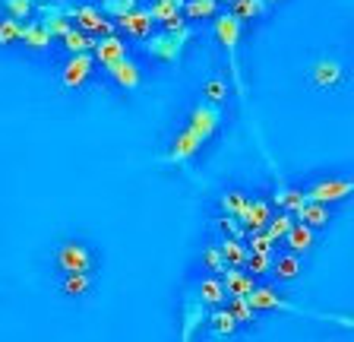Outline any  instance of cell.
I'll list each match as a JSON object with an SVG mask.
<instances>
[{
    "label": "cell",
    "mask_w": 354,
    "mask_h": 342,
    "mask_svg": "<svg viewBox=\"0 0 354 342\" xmlns=\"http://www.w3.org/2000/svg\"><path fill=\"white\" fill-rule=\"evenodd\" d=\"M64 13L70 16V23H76V29L88 32V35H111L114 32V23L102 13L98 7H88V3H80V7H64Z\"/></svg>",
    "instance_id": "obj_1"
},
{
    "label": "cell",
    "mask_w": 354,
    "mask_h": 342,
    "mask_svg": "<svg viewBox=\"0 0 354 342\" xmlns=\"http://www.w3.org/2000/svg\"><path fill=\"white\" fill-rule=\"evenodd\" d=\"M187 38H190V29H180V32H162V35H155L152 42L146 45V51L152 54L155 60H162V64H174L177 57H180V51H184Z\"/></svg>",
    "instance_id": "obj_2"
},
{
    "label": "cell",
    "mask_w": 354,
    "mask_h": 342,
    "mask_svg": "<svg viewBox=\"0 0 354 342\" xmlns=\"http://www.w3.org/2000/svg\"><path fill=\"white\" fill-rule=\"evenodd\" d=\"M57 267L64 269V273H92L95 257H92V251H88L82 241H66L57 251Z\"/></svg>",
    "instance_id": "obj_3"
},
{
    "label": "cell",
    "mask_w": 354,
    "mask_h": 342,
    "mask_svg": "<svg viewBox=\"0 0 354 342\" xmlns=\"http://www.w3.org/2000/svg\"><path fill=\"white\" fill-rule=\"evenodd\" d=\"M92 70H95L92 51L70 54V60H66V67H64V76H60V80H64V89H80V86H86Z\"/></svg>",
    "instance_id": "obj_4"
},
{
    "label": "cell",
    "mask_w": 354,
    "mask_h": 342,
    "mask_svg": "<svg viewBox=\"0 0 354 342\" xmlns=\"http://www.w3.org/2000/svg\"><path fill=\"white\" fill-rule=\"evenodd\" d=\"M351 190H354V184L351 181H345V178H332V181H319V184H313L307 190V200H317V203H342V200H348L351 197Z\"/></svg>",
    "instance_id": "obj_5"
},
{
    "label": "cell",
    "mask_w": 354,
    "mask_h": 342,
    "mask_svg": "<svg viewBox=\"0 0 354 342\" xmlns=\"http://www.w3.org/2000/svg\"><path fill=\"white\" fill-rule=\"evenodd\" d=\"M104 67H108V76L118 82L120 89H127V92L140 89L142 73H140V67H136L130 57H118V60H111V64H104Z\"/></svg>",
    "instance_id": "obj_6"
},
{
    "label": "cell",
    "mask_w": 354,
    "mask_h": 342,
    "mask_svg": "<svg viewBox=\"0 0 354 342\" xmlns=\"http://www.w3.org/2000/svg\"><path fill=\"white\" fill-rule=\"evenodd\" d=\"M218 118H221V114L215 111L212 105H199V108H193V114H190V127H187V130H190V134H196L199 140L206 143L209 136H212L215 130H218Z\"/></svg>",
    "instance_id": "obj_7"
},
{
    "label": "cell",
    "mask_w": 354,
    "mask_h": 342,
    "mask_svg": "<svg viewBox=\"0 0 354 342\" xmlns=\"http://www.w3.org/2000/svg\"><path fill=\"white\" fill-rule=\"evenodd\" d=\"M247 301H250L253 311H295V307L288 305L275 289H269V285H253V291L247 295Z\"/></svg>",
    "instance_id": "obj_8"
},
{
    "label": "cell",
    "mask_w": 354,
    "mask_h": 342,
    "mask_svg": "<svg viewBox=\"0 0 354 342\" xmlns=\"http://www.w3.org/2000/svg\"><path fill=\"white\" fill-rule=\"evenodd\" d=\"M118 26L127 32V35H133V38H149V35H152V26H155V19H152V16H149V10L133 7L130 13L118 16Z\"/></svg>",
    "instance_id": "obj_9"
},
{
    "label": "cell",
    "mask_w": 354,
    "mask_h": 342,
    "mask_svg": "<svg viewBox=\"0 0 354 342\" xmlns=\"http://www.w3.org/2000/svg\"><path fill=\"white\" fill-rule=\"evenodd\" d=\"M199 149H203V140H199L196 134H190V130H184V134H177L174 143H171L168 149V162L174 165H187L193 156H196Z\"/></svg>",
    "instance_id": "obj_10"
},
{
    "label": "cell",
    "mask_w": 354,
    "mask_h": 342,
    "mask_svg": "<svg viewBox=\"0 0 354 342\" xmlns=\"http://www.w3.org/2000/svg\"><path fill=\"white\" fill-rule=\"evenodd\" d=\"M92 57L98 60V64H111V60L118 57H127V42L120 35H102V42H95L92 45Z\"/></svg>",
    "instance_id": "obj_11"
},
{
    "label": "cell",
    "mask_w": 354,
    "mask_h": 342,
    "mask_svg": "<svg viewBox=\"0 0 354 342\" xmlns=\"http://www.w3.org/2000/svg\"><path fill=\"white\" fill-rule=\"evenodd\" d=\"M221 285H225V291H228V295H250L253 291V276L250 273H243L241 267H225L221 269Z\"/></svg>",
    "instance_id": "obj_12"
},
{
    "label": "cell",
    "mask_w": 354,
    "mask_h": 342,
    "mask_svg": "<svg viewBox=\"0 0 354 342\" xmlns=\"http://www.w3.org/2000/svg\"><path fill=\"white\" fill-rule=\"evenodd\" d=\"M241 19H234L231 13H221V16H215V35H218V42L228 51H234L237 45H241Z\"/></svg>",
    "instance_id": "obj_13"
},
{
    "label": "cell",
    "mask_w": 354,
    "mask_h": 342,
    "mask_svg": "<svg viewBox=\"0 0 354 342\" xmlns=\"http://www.w3.org/2000/svg\"><path fill=\"white\" fill-rule=\"evenodd\" d=\"M19 42H26V48H32V51H44V48L54 42L51 29L41 23V19H32V23H22V38Z\"/></svg>",
    "instance_id": "obj_14"
},
{
    "label": "cell",
    "mask_w": 354,
    "mask_h": 342,
    "mask_svg": "<svg viewBox=\"0 0 354 342\" xmlns=\"http://www.w3.org/2000/svg\"><path fill=\"white\" fill-rule=\"evenodd\" d=\"M225 298H228V291L221 285V276H206V279L199 282L196 301L203 307H218V305H225Z\"/></svg>",
    "instance_id": "obj_15"
},
{
    "label": "cell",
    "mask_w": 354,
    "mask_h": 342,
    "mask_svg": "<svg viewBox=\"0 0 354 342\" xmlns=\"http://www.w3.org/2000/svg\"><path fill=\"white\" fill-rule=\"evenodd\" d=\"M301 257H297L295 251L291 253H281V257H272V267H269V273L279 279V282H295L297 276H301Z\"/></svg>",
    "instance_id": "obj_16"
},
{
    "label": "cell",
    "mask_w": 354,
    "mask_h": 342,
    "mask_svg": "<svg viewBox=\"0 0 354 342\" xmlns=\"http://www.w3.org/2000/svg\"><path fill=\"white\" fill-rule=\"evenodd\" d=\"M269 216H272V206H269V203L266 200H250V206L243 209V216L237 219V222H241L247 231H259V228H266Z\"/></svg>",
    "instance_id": "obj_17"
},
{
    "label": "cell",
    "mask_w": 354,
    "mask_h": 342,
    "mask_svg": "<svg viewBox=\"0 0 354 342\" xmlns=\"http://www.w3.org/2000/svg\"><path fill=\"white\" fill-rule=\"evenodd\" d=\"M295 219H301L304 225H310V228H323V225H329V206L326 203H317V200H307L301 209L295 213Z\"/></svg>",
    "instance_id": "obj_18"
},
{
    "label": "cell",
    "mask_w": 354,
    "mask_h": 342,
    "mask_svg": "<svg viewBox=\"0 0 354 342\" xmlns=\"http://www.w3.org/2000/svg\"><path fill=\"white\" fill-rule=\"evenodd\" d=\"M288 244V251H295V253H304L313 247V228L304 222H291V228L285 231V238H281Z\"/></svg>",
    "instance_id": "obj_19"
},
{
    "label": "cell",
    "mask_w": 354,
    "mask_h": 342,
    "mask_svg": "<svg viewBox=\"0 0 354 342\" xmlns=\"http://www.w3.org/2000/svg\"><path fill=\"white\" fill-rule=\"evenodd\" d=\"M266 10H269V3H266V0H231L228 13L234 16V19H241V23H250V19L266 16Z\"/></svg>",
    "instance_id": "obj_20"
},
{
    "label": "cell",
    "mask_w": 354,
    "mask_h": 342,
    "mask_svg": "<svg viewBox=\"0 0 354 342\" xmlns=\"http://www.w3.org/2000/svg\"><path fill=\"white\" fill-rule=\"evenodd\" d=\"M221 251V260H225V267H243V260H247V244H243V238H225L218 244Z\"/></svg>",
    "instance_id": "obj_21"
},
{
    "label": "cell",
    "mask_w": 354,
    "mask_h": 342,
    "mask_svg": "<svg viewBox=\"0 0 354 342\" xmlns=\"http://www.w3.org/2000/svg\"><path fill=\"white\" fill-rule=\"evenodd\" d=\"M60 42H64V48L70 54H82V51H92V45H95V35H88V32H82V29H70L60 35Z\"/></svg>",
    "instance_id": "obj_22"
},
{
    "label": "cell",
    "mask_w": 354,
    "mask_h": 342,
    "mask_svg": "<svg viewBox=\"0 0 354 342\" xmlns=\"http://www.w3.org/2000/svg\"><path fill=\"white\" fill-rule=\"evenodd\" d=\"M313 82H317V86H323V89L339 86V82H342V67L335 64V60H319L317 67H313Z\"/></svg>",
    "instance_id": "obj_23"
},
{
    "label": "cell",
    "mask_w": 354,
    "mask_h": 342,
    "mask_svg": "<svg viewBox=\"0 0 354 342\" xmlns=\"http://www.w3.org/2000/svg\"><path fill=\"white\" fill-rule=\"evenodd\" d=\"M180 13H184V19H212V16H218V0H187Z\"/></svg>",
    "instance_id": "obj_24"
},
{
    "label": "cell",
    "mask_w": 354,
    "mask_h": 342,
    "mask_svg": "<svg viewBox=\"0 0 354 342\" xmlns=\"http://www.w3.org/2000/svg\"><path fill=\"white\" fill-rule=\"evenodd\" d=\"M209 327H212V333H215V336H231L237 327H241V323H237V320L231 317L228 307H221V305H218L212 314H209Z\"/></svg>",
    "instance_id": "obj_25"
},
{
    "label": "cell",
    "mask_w": 354,
    "mask_h": 342,
    "mask_svg": "<svg viewBox=\"0 0 354 342\" xmlns=\"http://www.w3.org/2000/svg\"><path fill=\"white\" fill-rule=\"evenodd\" d=\"M275 203H279L285 213H291V216H295L297 209L307 203V194H304V190H297V187H279V190H275Z\"/></svg>",
    "instance_id": "obj_26"
},
{
    "label": "cell",
    "mask_w": 354,
    "mask_h": 342,
    "mask_svg": "<svg viewBox=\"0 0 354 342\" xmlns=\"http://www.w3.org/2000/svg\"><path fill=\"white\" fill-rule=\"evenodd\" d=\"M247 206H250V197L243 194V190H228V194L221 197V209H225L228 216H234V219H241Z\"/></svg>",
    "instance_id": "obj_27"
},
{
    "label": "cell",
    "mask_w": 354,
    "mask_h": 342,
    "mask_svg": "<svg viewBox=\"0 0 354 342\" xmlns=\"http://www.w3.org/2000/svg\"><path fill=\"white\" fill-rule=\"evenodd\" d=\"M291 222H295V216L281 209L279 216H269V222H266V228H263V231H266V235H269L272 241H281V238H285V231L291 228Z\"/></svg>",
    "instance_id": "obj_28"
},
{
    "label": "cell",
    "mask_w": 354,
    "mask_h": 342,
    "mask_svg": "<svg viewBox=\"0 0 354 342\" xmlns=\"http://www.w3.org/2000/svg\"><path fill=\"white\" fill-rule=\"evenodd\" d=\"M22 23H26V19H13V16L0 19V48L16 45V42H19L22 38Z\"/></svg>",
    "instance_id": "obj_29"
},
{
    "label": "cell",
    "mask_w": 354,
    "mask_h": 342,
    "mask_svg": "<svg viewBox=\"0 0 354 342\" xmlns=\"http://www.w3.org/2000/svg\"><path fill=\"white\" fill-rule=\"evenodd\" d=\"M243 267L250 269V276L269 273V267H272V253H266V251H247V260H243Z\"/></svg>",
    "instance_id": "obj_30"
},
{
    "label": "cell",
    "mask_w": 354,
    "mask_h": 342,
    "mask_svg": "<svg viewBox=\"0 0 354 342\" xmlns=\"http://www.w3.org/2000/svg\"><path fill=\"white\" fill-rule=\"evenodd\" d=\"M180 7H184V0H152L149 16H152L155 23H162V19H168V16L180 13Z\"/></svg>",
    "instance_id": "obj_31"
},
{
    "label": "cell",
    "mask_w": 354,
    "mask_h": 342,
    "mask_svg": "<svg viewBox=\"0 0 354 342\" xmlns=\"http://www.w3.org/2000/svg\"><path fill=\"white\" fill-rule=\"evenodd\" d=\"M228 311H231V317L237 320V323H253V307H250V301L243 295H231V301H228Z\"/></svg>",
    "instance_id": "obj_32"
},
{
    "label": "cell",
    "mask_w": 354,
    "mask_h": 342,
    "mask_svg": "<svg viewBox=\"0 0 354 342\" xmlns=\"http://www.w3.org/2000/svg\"><path fill=\"white\" fill-rule=\"evenodd\" d=\"M88 289H92V282H88V273H66L64 279V291L66 295H88Z\"/></svg>",
    "instance_id": "obj_33"
},
{
    "label": "cell",
    "mask_w": 354,
    "mask_h": 342,
    "mask_svg": "<svg viewBox=\"0 0 354 342\" xmlns=\"http://www.w3.org/2000/svg\"><path fill=\"white\" fill-rule=\"evenodd\" d=\"M3 10L13 19H26V16L35 13V0H3Z\"/></svg>",
    "instance_id": "obj_34"
},
{
    "label": "cell",
    "mask_w": 354,
    "mask_h": 342,
    "mask_svg": "<svg viewBox=\"0 0 354 342\" xmlns=\"http://www.w3.org/2000/svg\"><path fill=\"white\" fill-rule=\"evenodd\" d=\"M243 241H250V244H247V251H266V253H272V244H275V241L269 238L263 228H259V231H247V238H243Z\"/></svg>",
    "instance_id": "obj_35"
},
{
    "label": "cell",
    "mask_w": 354,
    "mask_h": 342,
    "mask_svg": "<svg viewBox=\"0 0 354 342\" xmlns=\"http://www.w3.org/2000/svg\"><path fill=\"white\" fill-rule=\"evenodd\" d=\"M203 267L212 269L215 276H221V269H225V260H221L218 244H212V247H206V251H203Z\"/></svg>",
    "instance_id": "obj_36"
},
{
    "label": "cell",
    "mask_w": 354,
    "mask_h": 342,
    "mask_svg": "<svg viewBox=\"0 0 354 342\" xmlns=\"http://www.w3.org/2000/svg\"><path fill=\"white\" fill-rule=\"evenodd\" d=\"M203 96H206V102L218 105L221 98L228 96V86H225V80H209L206 86H203Z\"/></svg>",
    "instance_id": "obj_37"
},
{
    "label": "cell",
    "mask_w": 354,
    "mask_h": 342,
    "mask_svg": "<svg viewBox=\"0 0 354 342\" xmlns=\"http://www.w3.org/2000/svg\"><path fill=\"white\" fill-rule=\"evenodd\" d=\"M203 320H206V314H203V305H199V301H190V305H187V327H184L187 339L193 336V327H196V323H203Z\"/></svg>",
    "instance_id": "obj_38"
},
{
    "label": "cell",
    "mask_w": 354,
    "mask_h": 342,
    "mask_svg": "<svg viewBox=\"0 0 354 342\" xmlns=\"http://www.w3.org/2000/svg\"><path fill=\"white\" fill-rule=\"evenodd\" d=\"M221 231L231 235V238H247V228H243L234 216H228V213H225V219H221Z\"/></svg>",
    "instance_id": "obj_39"
},
{
    "label": "cell",
    "mask_w": 354,
    "mask_h": 342,
    "mask_svg": "<svg viewBox=\"0 0 354 342\" xmlns=\"http://www.w3.org/2000/svg\"><path fill=\"white\" fill-rule=\"evenodd\" d=\"M133 7H136V0H108V3H104L108 16H124V13H130Z\"/></svg>",
    "instance_id": "obj_40"
},
{
    "label": "cell",
    "mask_w": 354,
    "mask_h": 342,
    "mask_svg": "<svg viewBox=\"0 0 354 342\" xmlns=\"http://www.w3.org/2000/svg\"><path fill=\"white\" fill-rule=\"evenodd\" d=\"M162 26H165V32H180L187 26V19H184V13H174L168 19H162Z\"/></svg>",
    "instance_id": "obj_41"
},
{
    "label": "cell",
    "mask_w": 354,
    "mask_h": 342,
    "mask_svg": "<svg viewBox=\"0 0 354 342\" xmlns=\"http://www.w3.org/2000/svg\"><path fill=\"white\" fill-rule=\"evenodd\" d=\"M266 3H275V0H266Z\"/></svg>",
    "instance_id": "obj_42"
},
{
    "label": "cell",
    "mask_w": 354,
    "mask_h": 342,
    "mask_svg": "<svg viewBox=\"0 0 354 342\" xmlns=\"http://www.w3.org/2000/svg\"><path fill=\"white\" fill-rule=\"evenodd\" d=\"M225 3H231V0H225Z\"/></svg>",
    "instance_id": "obj_43"
}]
</instances>
